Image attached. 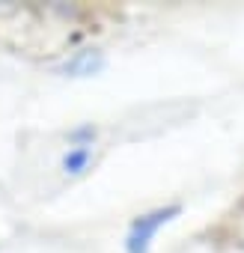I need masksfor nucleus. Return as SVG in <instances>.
<instances>
[{"mask_svg":"<svg viewBox=\"0 0 244 253\" xmlns=\"http://www.w3.org/2000/svg\"><path fill=\"white\" fill-rule=\"evenodd\" d=\"M182 214V206L173 203V206H161V209H152L140 217H134L128 235H125V253H149L152 247V238L158 235V229L164 223H170L173 217Z\"/></svg>","mask_w":244,"mask_h":253,"instance_id":"obj_1","label":"nucleus"},{"mask_svg":"<svg viewBox=\"0 0 244 253\" xmlns=\"http://www.w3.org/2000/svg\"><path fill=\"white\" fill-rule=\"evenodd\" d=\"M92 161H95V155H92V146H72V149L63 155V161H60V170H63V176L75 179V176H83V173L92 167Z\"/></svg>","mask_w":244,"mask_h":253,"instance_id":"obj_2","label":"nucleus"},{"mask_svg":"<svg viewBox=\"0 0 244 253\" xmlns=\"http://www.w3.org/2000/svg\"><path fill=\"white\" fill-rule=\"evenodd\" d=\"M101 66H104V60H101V54H98V51H81L78 57H72L69 63H63V69H60V72L81 78V75H92V72H98Z\"/></svg>","mask_w":244,"mask_h":253,"instance_id":"obj_3","label":"nucleus"},{"mask_svg":"<svg viewBox=\"0 0 244 253\" xmlns=\"http://www.w3.org/2000/svg\"><path fill=\"white\" fill-rule=\"evenodd\" d=\"M95 137H98V128H95V125H78V128L69 131V143H72V146H92Z\"/></svg>","mask_w":244,"mask_h":253,"instance_id":"obj_4","label":"nucleus"}]
</instances>
